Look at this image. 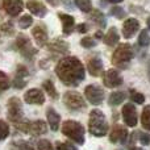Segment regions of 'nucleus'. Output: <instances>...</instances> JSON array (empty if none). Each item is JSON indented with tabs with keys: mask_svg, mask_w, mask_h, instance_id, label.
Masks as SVG:
<instances>
[{
	"mask_svg": "<svg viewBox=\"0 0 150 150\" xmlns=\"http://www.w3.org/2000/svg\"><path fill=\"white\" fill-rule=\"evenodd\" d=\"M62 133L69 137L70 140H73L74 142H76L78 145H83L84 144V127L80 122L75 121V120H67L62 124L61 128Z\"/></svg>",
	"mask_w": 150,
	"mask_h": 150,
	"instance_id": "nucleus-4",
	"label": "nucleus"
},
{
	"mask_svg": "<svg viewBox=\"0 0 150 150\" xmlns=\"http://www.w3.org/2000/svg\"><path fill=\"white\" fill-rule=\"evenodd\" d=\"M84 96L91 104H93V105H99V104H101V101L104 100L105 93H104L103 88H101L100 86L88 84L87 87L84 88Z\"/></svg>",
	"mask_w": 150,
	"mask_h": 150,
	"instance_id": "nucleus-8",
	"label": "nucleus"
},
{
	"mask_svg": "<svg viewBox=\"0 0 150 150\" xmlns=\"http://www.w3.org/2000/svg\"><path fill=\"white\" fill-rule=\"evenodd\" d=\"M11 87V82H9V78L5 73L0 71V93L7 91L8 88Z\"/></svg>",
	"mask_w": 150,
	"mask_h": 150,
	"instance_id": "nucleus-29",
	"label": "nucleus"
},
{
	"mask_svg": "<svg viewBox=\"0 0 150 150\" xmlns=\"http://www.w3.org/2000/svg\"><path fill=\"white\" fill-rule=\"evenodd\" d=\"M108 3H111V4H119V3H121L122 0H107Z\"/></svg>",
	"mask_w": 150,
	"mask_h": 150,
	"instance_id": "nucleus-45",
	"label": "nucleus"
},
{
	"mask_svg": "<svg viewBox=\"0 0 150 150\" xmlns=\"http://www.w3.org/2000/svg\"><path fill=\"white\" fill-rule=\"evenodd\" d=\"M55 149L57 150H78L76 146H74L73 144H70V142H59V141L55 144Z\"/></svg>",
	"mask_w": 150,
	"mask_h": 150,
	"instance_id": "nucleus-37",
	"label": "nucleus"
},
{
	"mask_svg": "<svg viewBox=\"0 0 150 150\" xmlns=\"http://www.w3.org/2000/svg\"><path fill=\"white\" fill-rule=\"evenodd\" d=\"M130 99H132V101H134L136 104H142L144 101H145L144 93L137 92V91H134V90H130Z\"/></svg>",
	"mask_w": 150,
	"mask_h": 150,
	"instance_id": "nucleus-31",
	"label": "nucleus"
},
{
	"mask_svg": "<svg viewBox=\"0 0 150 150\" xmlns=\"http://www.w3.org/2000/svg\"><path fill=\"white\" fill-rule=\"evenodd\" d=\"M148 75H149V79H150V61L148 63Z\"/></svg>",
	"mask_w": 150,
	"mask_h": 150,
	"instance_id": "nucleus-46",
	"label": "nucleus"
},
{
	"mask_svg": "<svg viewBox=\"0 0 150 150\" xmlns=\"http://www.w3.org/2000/svg\"><path fill=\"white\" fill-rule=\"evenodd\" d=\"M75 4H76V7L84 13H90L91 11H92L91 0H75Z\"/></svg>",
	"mask_w": 150,
	"mask_h": 150,
	"instance_id": "nucleus-27",
	"label": "nucleus"
},
{
	"mask_svg": "<svg viewBox=\"0 0 150 150\" xmlns=\"http://www.w3.org/2000/svg\"><path fill=\"white\" fill-rule=\"evenodd\" d=\"M0 8L11 17L18 16L24 9L23 0H0Z\"/></svg>",
	"mask_w": 150,
	"mask_h": 150,
	"instance_id": "nucleus-9",
	"label": "nucleus"
},
{
	"mask_svg": "<svg viewBox=\"0 0 150 150\" xmlns=\"http://www.w3.org/2000/svg\"><path fill=\"white\" fill-rule=\"evenodd\" d=\"M87 70L92 76H100L103 74V62L99 58H91L87 62Z\"/></svg>",
	"mask_w": 150,
	"mask_h": 150,
	"instance_id": "nucleus-20",
	"label": "nucleus"
},
{
	"mask_svg": "<svg viewBox=\"0 0 150 150\" xmlns=\"http://www.w3.org/2000/svg\"><path fill=\"white\" fill-rule=\"evenodd\" d=\"M90 18L96 24V25L100 26V28H104V26H105V24H107L105 16H104L103 13H101V11H99V9H92V11H91Z\"/></svg>",
	"mask_w": 150,
	"mask_h": 150,
	"instance_id": "nucleus-23",
	"label": "nucleus"
},
{
	"mask_svg": "<svg viewBox=\"0 0 150 150\" xmlns=\"http://www.w3.org/2000/svg\"><path fill=\"white\" fill-rule=\"evenodd\" d=\"M80 45H82L83 47H86V49H91V47L96 46V45H98V42H96L95 38H91V37H84V38H82V41H80Z\"/></svg>",
	"mask_w": 150,
	"mask_h": 150,
	"instance_id": "nucleus-33",
	"label": "nucleus"
},
{
	"mask_svg": "<svg viewBox=\"0 0 150 150\" xmlns=\"http://www.w3.org/2000/svg\"><path fill=\"white\" fill-rule=\"evenodd\" d=\"M1 30L5 32V33H8V34H11L13 32V24L11 23V21H8V23H4L1 25Z\"/></svg>",
	"mask_w": 150,
	"mask_h": 150,
	"instance_id": "nucleus-41",
	"label": "nucleus"
},
{
	"mask_svg": "<svg viewBox=\"0 0 150 150\" xmlns=\"http://www.w3.org/2000/svg\"><path fill=\"white\" fill-rule=\"evenodd\" d=\"M140 142L144 146H148L150 144V134L149 133H140Z\"/></svg>",
	"mask_w": 150,
	"mask_h": 150,
	"instance_id": "nucleus-40",
	"label": "nucleus"
},
{
	"mask_svg": "<svg viewBox=\"0 0 150 150\" xmlns=\"http://www.w3.org/2000/svg\"><path fill=\"white\" fill-rule=\"evenodd\" d=\"M63 103L69 109H73V111L84 109L86 105H87L84 101V98L76 91H67L63 95Z\"/></svg>",
	"mask_w": 150,
	"mask_h": 150,
	"instance_id": "nucleus-5",
	"label": "nucleus"
},
{
	"mask_svg": "<svg viewBox=\"0 0 150 150\" xmlns=\"http://www.w3.org/2000/svg\"><path fill=\"white\" fill-rule=\"evenodd\" d=\"M24 100L28 104H36V105H42L45 103V95L38 88H30L25 92Z\"/></svg>",
	"mask_w": 150,
	"mask_h": 150,
	"instance_id": "nucleus-13",
	"label": "nucleus"
},
{
	"mask_svg": "<svg viewBox=\"0 0 150 150\" xmlns=\"http://www.w3.org/2000/svg\"><path fill=\"white\" fill-rule=\"evenodd\" d=\"M15 146H16V149H17V150H34L33 146H32L28 141H23V140L16 141Z\"/></svg>",
	"mask_w": 150,
	"mask_h": 150,
	"instance_id": "nucleus-35",
	"label": "nucleus"
},
{
	"mask_svg": "<svg viewBox=\"0 0 150 150\" xmlns=\"http://www.w3.org/2000/svg\"><path fill=\"white\" fill-rule=\"evenodd\" d=\"M46 130H47L46 122L44 120H36V121H30L28 133H30L33 136H41V134H45Z\"/></svg>",
	"mask_w": 150,
	"mask_h": 150,
	"instance_id": "nucleus-21",
	"label": "nucleus"
},
{
	"mask_svg": "<svg viewBox=\"0 0 150 150\" xmlns=\"http://www.w3.org/2000/svg\"><path fill=\"white\" fill-rule=\"evenodd\" d=\"M15 46L17 47V50L21 53V55L25 57L26 59H32V58L37 54V50L32 46L30 40L26 36H24V34H18L17 36V38H16V41H15Z\"/></svg>",
	"mask_w": 150,
	"mask_h": 150,
	"instance_id": "nucleus-6",
	"label": "nucleus"
},
{
	"mask_svg": "<svg viewBox=\"0 0 150 150\" xmlns=\"http://www.w3.org/2000/svg\"><path fill=\"white\" fill-rule=\"evenodd\" d=\"M32 36L38 46H45L47 42V30L44 25H36L32 29Z\"/></svg>",
	"mask_w": 150,
	"mask_h": 150,
	"instance_id": "nucleus-15",
	"label": "nucleus"
},
{
	"mask_svg": "<svg viewBox=\"0 0 150 150\" xmlns=\"http://www.w3.org/2000/svg\"><path fill=\"white\" fill-rule=\"evenodd\" d=\"M138 45L142 47H148L150 45V36H149V32L146 29L141 30L140 36H138Z\"/></svg>",
	"mask_w": 150,
	"mask_h": 150,
	"instance_id": "nucleus-28",
	"label": "nucleus"
},
{
	"mask_svg": "<svg viewBox=\"0 0 150 150\" xmlns=\"http://www.w3.org/2000/svg\"><path fill=\"white\" fill-rule=\"evenodd\" d=\"M109 13H111L112 16H115V17L120 18V20H121V18H124L125 15H127V13H125V11L122 9L121 7H112L111 11H109Z\"/></svg>",
	"mask_w": 150,
	"mask_h": 150,
	"instance_id": "nucleus-34",
	"label": "nucleus"
},
{
	"mask_svg": "<svg viewBox=\"0 0 150 150\" xmlns=\"http://www.w3.org/2000/svg\"><path fill=\"white\" fill-rule=\"evenodd\" d=\"M108 122L104 116V113L100 109H93L91 111L88 117V130L95 137H103L108 133Z\"/></svg>",
	"mask_w": 150,
	"mask_h": 150,
	"instance_id": "nucleus-2",
	"label": "nucleus"
},
{
	"mask_svg": "<svg viewBox=\"0 0 150 150\" xmlns=\"http://www.w3.org/2000/svg\"><path fill=\"white\" fill-rule=\"evenodd\" d=\"M141 124H142L144 129L150 132V105H146L141 113Z\"/></svg>",
	"mask_w": 150,
	"mask_h": 150,
	"instance_id": "nucleus-26",
	"label": "nucleus"
},
{
	"mask_svg": "<svg viewBox=\"0 0 150 150\" xmlns=\"http://www.w3.org/2000/svg\"><path fill=\"white\" fill-rule=\"evenodd\" d=\"M133 58V47L129 44H120L112 54V65L117 69H125Z\"/></svg>",
	"mask_w": 150,
	"mask_h": 150,
	"instance_id": "nucleus-3",
	"label": "nucleus"
},
{
	"mask_svg": "<svg viewBox=\"0 0 150 150\" xmlns=\"http://www.w3.org/2000/svg\"><path fill=\"white\" fill-rule=\"evenodd\" d=\"M47 3H49L50 5H53V7H57L58 4H59V0H46Z\"/></svg>",
	"mask_w": 150,
	"mask_h": 150,
	"instance_id": "nucleus-43",
	"label": "nucleus"
},
{
	"mask_svg": "<svg viewBox=\"0 0 150 150\" xmlns=\"http://www.w3.org/2000/svg\"><path fill=\"white\" fill-rule=\"evenodd\" d=\"M47 49L50 50L52 53H54V54H61V55H65L69 53V44L66 41H63V40H54V41H52L49 45H47Z\"/></svg>",
	"mask_w": 150,
	"mask_h": 150,
	"instance_id": "nucleus-17",
	"label": "nucleus"
},
{
	"mask_svg": "<svg viewBox=\"0 0 150 150\" xmlns=\"http://www.w3.org/2000/svg\"><path fill=\"white\" fill-rule=\"evenodd\" d=\"M8 134H9V125L5 121L0 120V141L5 140L8 137Z\"/></svg>",
	"mask_w": 150,
	"mask_h": 150,
	"instance_id": "nucleus-32",
	"label": "nucleus"
},
{
	"mask_svg": "<svg viewBox=\"0 0 150 150\" xmlns=\"http://www.w3.org/2000/svg\"><path fill=\"white\" fill-rule=\"evenodd\" d=\"M125 98H127V95H125L124 92H121V91H115V92H112L111 95H109L108 104L109 105H113V107L120 105V104L125 100Z\"/></svg>",
	"mask_w": 150,
	"mask_h": 150,
	"instance_id": "nucleus-24",
	"label": "nucleus"
},
{
	"mask_svg": "<svg viewBox=\"0 0 150 150\" xmlns=\"http://www.w3.org/2000/svg\"><path fill=\"white\" fill-rule=\"evenodd\" d=\"M140 30V23L136 18H127L122 24V36L124 38H130Z\"/></svg>",
	"mask_w": 150,
	"mask_h": 150,
	"instance_id": "nucleus-14",
	"label": "nucleus"
},
{
	"mask_svg": "<svg viewBox=\"0 0 150 150\" xmlns=\"http://www.w3.org/2000/svg\"><path fill=\"white\" fill-rule=\"evenodd\" d=\"M146 24H148V28L150 29V17H148V20H146Z\"/></svg>",
	"mask_w": 150,
	"mask_h": 150,
	"instance_id": "nucleus-47",
	"label": "nucleus"
},
{
	"mask_svg": "<svg viewBox=\"0 0 150 150\" xmlns=\"http://www.w3.org/2000/svg\"><path fill=\"white\" fill-rule=\"evenodd\" d=\"M26 8L30 11L32 15L37 16V17H45L47 13L46 7L38 0H28L26 1Z\"/></svg>",
	"mask_w": 150,
	"mask_h": 150,
	"instance_id": "nucleus-16",
	"label": "nucleus"
},
{
	"mask_svg": "<svg viewBox=\"0 0 150 150\" xmlns=\"http://www.w3.org/2000/svg\"><path fill=\"white\" fill-rule=\"evenodd\" d=\"M28 70H26V67L24 65H18L17 69H16V76H20V78H25L28 76Z\"/></svg>",
	"mask_w": 150,
	"mask_h": 150,
	"instance_id": "nucleus-39",
	"label": "nucleus"
},
{
	"mask_svg": "<svg viewBox=\"0 0 150 150\" xmlns=\"http://www.w3.org/2000/svg\"><path fill=\"white\" fill-rule=\"evenodd\" d=\"M122 119H124V122L128 125V127L134 128L137 125L138 121V116H137V111H136V107L133 105L132 103H127L124 107H122Z\"/></svg>",
	"mask_w": 150,
	"mask_h": 150,
	"instance_id": "nucleus-11",
	"label": "nucleus"
},
{
	"mask_svg": "<svg viewBox=\"0 0 150 150\" xmlns=\"http://www.w3.org/2000/svg\"><path fill=\"white\" fill-rule=\"evenodd\" d=\"M13 87L17 88V90H21V88H24L26 86V80L25 78H20V76H15L13 78Z\"/></svg>",
	"mask_w": 150,
	"mask_h": 150,
	"instance_id": "nucleus-38",
	"label": "nucleus"
},
{
	"mask_svg": "<svg viewBox=\"0 0 150 150\" xmlns=\"http://www.w3.org/2000/svg\"><path fill=\"white\" fill-rule=\"evenodd\" d=\"M37 150H54L49 140H40L37 144Z\"/></svg>",
	"mask_w": 150,
	"mask_h": 150,
	"instance_id": "nucleus-36",
	"label": "nucleus"
},
{
	"mask_svg": "<svg viewBox=\"0 0 150 150\" xmlns=\"http://www.w3.org/2000/svg\"><path fill=\"white\" fill-rule=\"evenodd\" d=\"M103 40H104V42H105V45H108V46H115L120 40L117 29L115 28V26H112V28L107 32V34H104Z\"/></svg>",
	"mask_w": 150,
	"mask_h": 150,
	"instance_id": "nucleus-22",
	"label": "nucleus"
},
{
	"mask_svg": "<svg viewBox=\"0 0 150 150\" xmlns=\"http://www.w3.org/2000/svg\"><path fill=\"white\" fill-rule=\"evenodd\" d=\"M95 37H96V38H103V37H104L103 32H101V30H98V32L95 33Z\"/></svg>",
	"mask_w": 150,
	"mask_h": 150,
	"instance_id": "nucleus-44",
	"label": "nucleus"
},
{
	"mask_svg": "<svg viewBox=\"0 0 150 150\" xmlns=\"http://www.w3.org/2000/svg\"><path fill=\"white\" fill-rule=\"evenodd\" d=\"M58 17L62 21V32L65 36H69V34L73 33L74 28H75V20L73 16L66 15V13H58Z\"/></svg>",
	"mask_w": 150,
	"mask_h": 150,
	"instance_id": "nucleus-18",
	"label": "nucleus"
},
{
	"mask_svg": "<svg viewBox=\"0 0 150 150\" xmlns=\"http://www.w3.org/2000/svg\"><path fill=\"white\" fill-rule=\"evenodd\" d=\"M7 109H8V119L9 121H12L13 124L21 121L24 119L23 117V104H21L20 99L13 96L8 100L7 104Z\"/></svg>",
	"mask_w": 150,
	"mask_h": 150,
	"instance_id": "nucleus-7",
	"label": "nucleus"
},
{
	"mask_svg": "<svg viewBox=\"0 0 150 150\" xmlns=\"http://www.w3.org/2000/svg\"><path fill=\"white\" fill-rule=\"evenodd\" d=\"M122 76L120 75V73L117 70H107L105 73H103V83L105 87L108 88H116V87H120L122 84Z\"/></svg>",
	"mask_w": 150,
	"mask_h": 150,
	"instance_id": "nucleus-10",
	"label": "nucleus"
},
{
	"mask_svg": "<svg viewBox=\"0 0 150 150\" xmlns=\"http://www.w3.org/2000/svg\"><path fill=\"white\" fill-rule=\"evenodd\" d=\"M76 30L79 32V33H86V32H88V25L87 24H79V25L76 26Z\"/></svg>",
	"mask_w": 150,
	"mask_h": 150,
	"instance_id": "nucleus-42",
	"label": "nucleus"
},
{
	"mask_svg": "<svg viewBox=\"0 0 150 150\" xmlns=\"http://www.w3.org/2000/svg\"><path fill=\"white\" fill-rule=\"evenodd\" d=\"M46 119H47V124H49L50 129L57 132L59 129V122H61V116L58 115V112L54 108H47Z\"/></svg>",
	"mask_w": 150,
	"mask_h": 150,
	"instance_id": "nucleus-19",
	"label": "nucleus"
},
{
	"mask_svg": "<svg viewBox=\"0 0 150 150\" xmlns=\"http://www.w3.org/2000/svg\"><path fill=\"white\" fill-rule=\"evenodd\" d=\"M42 87H44V90L46 91V93L50 96V98L58 99V92H57V90H55L54 84H53V82H52L50 79L45 80V82L42 83Z\"/></svg>",
	"mask_w": 150,
	"mask_h": 150,
	"instance_id": "nucleus-25",
	"label": "nucleus"
},
{
	"mask_svg": "<svg viewBox=\"0 0 150 150\" xmlns=\"http://www.w3.org/2000/svg\"><path fill=\"white\" fill-rule=\"evenodd\" d=\"M128 136L129 133H128L127 128H124L122 125H115L109 133V141L113 144H125L128 140Z\"/></svg>",
	"mask_w": 150,
	"mask_h": 150,
	"instance_id": "nucleus-12",
	"label": "nucleus"
},
{
	"mask_svg": "<svg viewBox=\"0 0 150 150\" xmlns=\"http://www.w3.org/2000/svg\"><path fill=\"white\" fill-rule=\"evenodd\" d=\"M55 74L65 86L76 87L84 80L86 69L76 57H66L57 63Z\"/></svg>",
	"mask_w": 150,
	"mask_h": 150,
	"instance_id": "nucleus-1",
	"label": "nucleus"
},
{
	"mask_svg": "<svg viewBox=\"0 0 150 150\" xmlns=\"http://www.w3.org/2000/svg\"><path fill=\"white\" fill-rule=\"evenodd\" d=\"M32 24H33V17H32L30 15H24V16H21L20 20H18V26H20L21 29H28Z\"/></svg>",
	"mask_w": 150,
	"mask_h": 150,
	"instance_id": "nucleus-30",
	"label": "nucleus"
},
{
	"mask_svg": "<svg viewBox=\"0 0 150 150\" xmlns=\"http://www.w3.org/2000/svg\"><path fill=\"white\" fill-rule=\"evenodd\" d=\"M130 150H142V149H141V148H132Z\"/></svg>",
	"mask_w": 150,
	"mask_h": 150,
	"instance_id": "nucleus-48",
	"label": "nucleus"
}]
</instances>
